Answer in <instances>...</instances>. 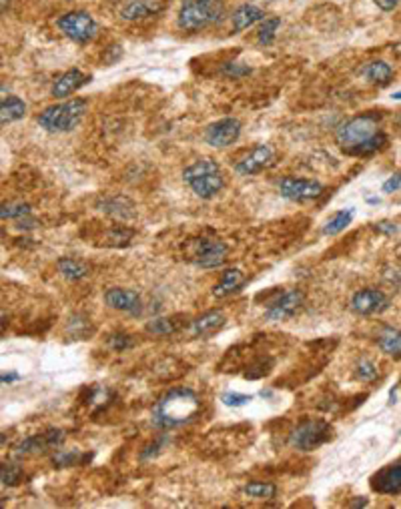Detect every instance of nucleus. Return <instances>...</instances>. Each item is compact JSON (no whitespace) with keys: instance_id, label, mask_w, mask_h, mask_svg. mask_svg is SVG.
Instances as JSON below:
<instances>
[{"instance_id":"nucleus-9","label":"nucleus","mask_w":401,"mask_h":509,"mask_svg":"<svg viewBox=\"0 0 401 509\" xmlns=\"http://www.w3.org/2000/svg\"><path fill=\"white\" fill-rule=\"evenodd\" d=\"M241 137V123L237 119H221L217 123L209 124L207 131H205V140L207 145H211L215 149H225L231 147L233 143H237V138Z\"/></svg>"},{"instance_id":"nucleus-14","label":"nucleus","mask_w":401,"mask_h":509,"mask_svg":"<svg viewBox=\"0 0 401 509\" xmlns=\"http://www.w3.org/2000/svg\"><path fill=\"white\" fill-rule=\"evenodd\" d=\"M64 433L61 429H49L44 433L32 435L25 439L20 445H18V455H32V453H40V451H47V449H56L63 445Z\"/></svg>"},{"instance_id":"nucleus-22","label":"nucleus","mask_w":401,"mask_h":509,"mask_svg":"<svg viewBox=\"0 0 401 509\" xmlns=\"http://www.w3.org/2000/svg\"><path fill=\"white\" fill-rule=\"evenodd\" d=\"M157 11H161V4H157V2H150V0H131L128 4L123 6L121 16H123L125 20H138V18H145V16L155 14Z\"/></svg>"},{"instance_id":"nucleus-3","label":"nucleus","mask_w":401,"mask_h":509,"mask_svg":"<svg viewBox=\"0 0 401 509\" xmlns=\"http://www.w3.org/2000/svg\"><path fill=\"white\" fill-rule=\"evenodd\" d=\"M225 13L223 0H183L179 11V28L187 32H199L221 20Z\"/></svg>"},{"instance_id":"nucleus-30","label":"nucleus","mask_w":401,"mask_h":509,"mask_svg":"<svg viewBox=\"0 0 401 509\" xmlns=\"http://www.w3.org/2000/svg\"><path fill=\"white\" fill-rule=\"evenodd\" d=\"M90 460L87 453H78V451H61L52 457V463L56 467H66V465H83L85 461Z\"/></svg>"},{"instance_id":"nucleus-12","label":"nucleus","mask_w":401,"mask_h":509,"mask_svg":"<svg viewBox=\"0 0 401 509\" xmlns=\"http://www.w3.org/2000/svg\"><path fill=\"white\" fill-rule=\"evenodd\" d=\"M388 305L389 299L377 289H361L351 297V309L355 311L357 315H364V317L381 313V311L388 309Z\"/></svg>"},{"instance_id":"nucleus-8","label":"nucleus","mask_w":401,"mask_h":509,"mask_svg":"<svg viewBox=\"0 0 401 509\" xmlns=\"http://www.w3.org/2000/svg\"><path fill=\"white\" fill-rule=\"evenodd\" d=\"M227 245L217 239H197L193 243V263L200 269H217L227 261Z\"/></svg>"},{"instance_id":"nucleus-34","label":"nucleus","mask_w":401,"mask_h":509,"mask_svg":"<svg viewBox=\"0 0 401 509\" xmlns=\"http://www.w3.org/2000/svg\"><path fill=\"white\" fill-rule=\"evenodd\" d=\"M133 345H135V341L131 339V335H126V333H114V335H111V339H109V347L116 351V353H123V351L131 349Z\"/></svg>"},{"instance_id":"nucleus-39","label":"nucleus","mask_w":401,"mask_h":509,"mask_svg":"<svg viewBox=\"0 0 401 509\" xmlns=\"http://www.w3.org/2000/svg\"><path fill=\"white\" fill-rule=\"evenodd\" d=\"M376 229L379 233H395V231H397V227L393 223H379L376 224Z\"/></svg>"},{"instance_id":"nucleus-2","label":"nucleus","mask_w":401,"mask_h":509,"mask_svg":"<svg viewBox=\"0 0 401 509\" xmlns=\"http://www.w3.org/2000/svg\"><path fill=\"white\" fill-rule=\"evenodd\" d=\"M200 409V399L191 389H171L152 407V423L159 429H176L191 423Z\"/></svg>"},{"instance_id":"nucleus-36","label":"nucleus","mask_w":401,"mask_h":509,"mask_svg":"<svg viewBox=\"0 0 401 509\" xmlns=\"http://www.w3.org/2000/svg\"><path fill=\"white\" fill-rule=\"evenodd\" d=\"M249 66H241L237 62H229V64H225V68H223V75L229 76V78H241V76L249 75Z\"/></svg>"},{"instance_id":"nucleus-18","label":"nucleus","mask_w":401,"mask_h":509,"mask_svg":"<svg viewBox=\"0 0 401 509\" xmlns=\"http://www.w3.org/2000/svg\"><path fill=\"white\" fill-rule=\"evenodd\" d=\"M227 323L223 311H207L193 321V333L197 337H211L221 331Z\"/></svg>"},{"instance_id":"nucleus-10","label":"nucleus","mask_w":401,"mask_h":509,"mask_svg":"<svg viewBox=\"0 0 401 509\" xmlns=\"http://www.w3.org/2000/svg\"><path fill=\"white\" fill-rule=\"evenodd\" d=\"M279 191L281 195L289 200H297V203H303V200H311L321 197L323 193V185L319 181H311V179H295V176H287L281 181L279 185Z\"/></svg>"},{"instance_id":"nucleus-37","label":"nucleus","mask_w":401,"mask_h":509,"mask_svg":"<svg viewBox=\"0 0 401 509\" xmlns=\"http://www.w3.org/2000/svg\"><path fill=\"white\" fill-rule=\"evenodd\" d=\"M400 186H401V173L395 174V176H391V179H388V181L383 183V186H381V191H383V193H393V191H397Z\"/></svg>"},{"instance_id":"nucleus-5","label":"nucleus","mask_w":401,"mask_h":509,"mask_svg":"<svg viewBox=\"0 0 401 509\" xmlns=\"http://www.w3.org/2000/svg\"><path fill=\"white\" fill-rule=\"evenodd\" d=\"M87 100L73 99L52 104L38 114V124L49 133H68L76 128L87 112Z\"/></svg>"},{"instance_id":"nucleus-21","label":"nucleus","mask_w":401,"mask_h":509,"mask_svg":"<svg viewBox=\"0 0 401 509\" xmlns=\"http://www.w3.org/2000/svg\"><path fill=\"white\" fill-rule=\"evenodd\" d=\"M25 112V100L14 97V95H4V97H2V102H0V121H2V124L14 123V121L23 119Z\"/></svg>"},{"instance_id":"nucleus-15","label":"nucleus","mask_w":401,"mask_h":509,"mask_svg":"<svg viewBox=\"0 0 401 509\" xmlns=\"http://www.w3.org/2000/svg\"><path fill=\"white\" fill-rule=\"evenodd\" d=\"M371 487L373 491L381 496H397L401 493V463H393L371 477Z\"/></svg>"},{"instance_id":"nucleus-11","label":"nucleus","mask_w":401,"mask_h":509,"mask_svg":"<svg viewBox=\"0 0 401 509\" xmlns=\"http://www.w3.org/2000/svg\"><path fill=\"white\" fill-rule=\"evenodd\" d=\"M273 161H275V152H273V149H271L269 145H259V147H255L253 150H249L243 159H239L237 164H235V171H237L239 174L249 176V174L261 173L263 169L271 167Z\"/></svg>"},{"instance_id":"nucleus-29","label":"nucleus","mask_w":401,"mask_h":509,"mask_svg":"<svg viewBox=\"0 0 401 509\" xmlns=\"http://www.w3.org/2000/svg\"><path fill=\"white\" fill-rule=\"evenodd\" d=\"M279 26H281V18H277V16L265 18V23L261 25V28H259V32H257V42H259L261 47H269V44L275 40V32Z\"/></svg>"},{"instance_id":"nucleus-13","label":"nucleus","mask_w":401,"mask_h":509,"mask_svg":"<svg viewBox=\"0 0 401 509\" xmlns=\"http://www.w3.org/2000/svg\"><path fill=\"white\" fill-rule=\"evenodd\" d=\"M301 305H303V293L293 289V291L283 293L277 301H273L265 311V317L269 321H285L301 309Z\"/></svg>"},{"instance_id":"nucleus-17","label":"nucleus","mask_w":401,"mask_h":509,"mask_svg":"<svg viewBox=\"0 0 401 509\" xmlns=\"http://www.w3.org/2000/svg\"><path fill=\"white\" fill-rule=\"evenodd\" d=\"M88 80H90V76L80 73L78 68H71V71L63 73V75L52 83V97H56V99L71 97L78 88L85 87Z\"/></svg>"},{"instance_id":"nucleus-41","label":"nucleus","mask_w":401,"mask_h":509,"mask_svg":"<svg viewBox=\"0 0 401 509\" xmlns=\"http://www.w3.org/2000/svg\"><path fill=\"white\" fill-rule=\"evenodd\" d=\"M365 505H367V499H355L349 503V508H365Z\"/></svg>"},{"instance_id":"nucleus-40","label":"nucleus","mask_w":401,"mask_h":509,"mask_svg":"<svg viewBox=\"0 0 401 509\" xmlns=\"http://www.w3.org/2000/svg\"><path fill=\"white\" fill-rule=\"evenodd\" d=\"M20 375L18 373H4L2 375V383H13V381H18Z\"/></svg>"},{"instance_id":"nucleus-27","label":"nucleus","mask_w":401,"mask_h":509,"mask_svg":"<svg viewBox=\"0 0 401 509\" xmlns=\"http://www.w3.org/2000/svg\"><path fill=\"white\" fill-rule=\"evenodd\" d=\"M243 493L253 499H273L277 496V487L265 481H251L243 487Z\"/></svg>"},{"instance_id":"nucleus-23","label":"nucleus","mask_w":401,"mask_h":509,"mask_svg":"<svg viewBox=\"0 0 401 509\" xmlns=\"http://www.w3.org/2000/svg\"><path fill=\"white\" fill-rule=\"evenodd\" d=\"M243 283H245V275L241 273L239 269H229V271L223 273L221 283L213 289V295L219 299L229 297L231 293L239 291V289L243 287Z\"/></svg>"},{"instance_id":"nucleus-6","label":"nucleus","mask_w":401,"mask_h":509,"mask_svg":"<svg viewBox=\"0 0 401 509\" xmlns=\"http://www.w3.org/2000/svg\"><path fill=\"white\" fill-rule=\"evenodd\" d=\"M331 439V425L323 419H307L291 433V445L299 451H313Z\"/></svg>"},{"instance_id":"nucleus-4","label":"nucleus","mask_w":401,"mask_h":509,"mask_svg":"<svg viewBox=\"0 0 401 509\" xmlns=\"http://www.w3.org/2000/svg\"><path fill=\"white\" fill-rule=\"evenodd\" d=\"M183 179L191 186V191L200 199H213L225 186V179H223L219 164L211 159H199L193 162L191 167L185 169Z\"/></svg>"},{"instance_id":"nucleus-32","label":"nucleus","mask_w":401,"mask_h":509,"mask_svg":"<svg viewBox=\"0 0 401 509\" xmlns=\"http://www.w3.org/2000/svg\"><path fill=\"white\" fill-rule=\"evenodd\" d=\"M30 215V207L25 203H8L2 205V219H23Z\"/></svg>"},{"instance_id":"nucleus-35","label":"nucleus","mask_w":401,"mask_h":509,"mask_svg":"<svg viewBox=\"0 0 401 509\" xmlns=\"http://www.w3.org/2000/svg\"><path fill=\"white\" fill-rule=\"evenodd\" d=\"M251 395H243V393H233V391H227L221 395V401L225 403L227 407H243L251 401Z\"/></svg>"},{"instance_id":"nucleus-25","label":"nucleus","mask_w":401,"mask_h":509,"mask_svg":"<svg viewBox=\"0 0 401 509\" xmlns=\"http://www.w3.org/2000/svg\"><path fill=\"white\" fill-rule=\"evenodd\" d=\"M361 75L373 85H388L389 80L393 78V68L385 61H373L365 66Z\"/></svg>"},{"instance_id":"nucleus-16","label":"nucleus","mask_w":401,"mask_h":509,"mask_svg":"<svg viewBox=\"0 0 401 509\" xmlns=\"http://www.w3.org/2000/svg\"><path fill=\"white\" fill-rule=\"evenodd\" d=\"M104 303L111 309L123 311L128 315H137L140 311V297L138 293L131 291V289H121V287H113L104 293Z\"/></svg>"},{"instance_id":"nucleus-28","label":"nucleus","mask_w":401,"mask_h":509,"mask_svg":"<svg viewBox=\"0 0 401 509\" xmlns=\"http://www.w3.org/2000/svg\"><path fill=\"white\" fill-rule=\"evenodd\" d=\"M179 331V325L175 323V319H169V317H159V319H152L150 323H147V333L157 337H167L173 335Z\"/></svg>"},{"instance_id":"nucleus-7","label":"nucleus","mask_w":401,"mask_h":509,"mask_svg":"<svg viewBox=\"0 0 401 509\" xmlns=\"http://www.w3.org/2000/svg\"><path fill=\"white\" fill-rule=\"evenodd\" d=\"M59 28L63 30L64 37L75 40L78 44H87L92 38L97 37L99 26L95 23V18L88 13L75 11V13H66L59 18Z\"/></svg>"},{"instance_id":"nucleus-26","label":"nucleus","mask_w":401,"mask_h":509,"mask_svg":"<svg viewBox=\"0 0 401 509\" xmlns=\"http://www.w3.org/2000/svg\"><path fill=\"white\" fill-rule=\"evenodd\" d=\"M351 221H353V209H345V211L335 212V215L327 221L323 233L329 236L339 235L341 231H345V227H347Z\"/></svg>"},{"instance_id":"nucleus-19","label":"nucleus","mask_w":401,"mask_h":509,"mask_svg":"<svg viewBox=\"0 0 401 509\" xmlns=\"http://www.w3.org/2000/svg\"><path fill=\"white\" fill-rule=\"evenodd\" d=\"M263 11L255 4H243L239 6L237 11L233 13V30L235 32H243L247 30L249 26H253L255 23L263 20Z\"/></svg>"},{"instance_id":"nucleus-33","label":"nucleus","mask_w":401,"mask_h":509,"mask_svg":"<svg viewBox=\"0 0 401 509\" xmlns=\"http://www.w3.org/2000/svg\"><path fill=\"white\" fill-rule=\"evenodd\" d=\"M355 377L361 379V381H373L377 377V367L373 361L361 359L355 365Z\"/></svg>"},{"instance_id":"nucleus-20","label":"nucleus","mask_w":401,"mask_h":509,"mask_svg":"<svg viewBox=\"0 0 401 509\" xmlns=\"http://www.w3.org/2000/svg\"><path fill=\"white\" fill-rule=\"evenodd\" d=\"M377 345L379 349L393 357V359H401V331L395 327H383L377 335Z\"/></svg>"},{"instance_id":"nucleus-1","label":"nucleus","mask_w":401,"mask_h":509,"mask_svg":"<svg viewBox=\"0 0 401 509\" xmlns=\"http://www.w3.org/2000/svg\"><path fill=\"white\" fill-rule=\"evenodd\" d=\"M337 145L353 157H367L388 145V137L379 131V116L373 112L359 114L337 128Z\"/></svg>"},{"instance_id":"nucleus-42","label":"nucleus","mask_w":401,"mask_h":509,"mask_svg":"<svg viewBox=\"0 0 401 509\" xmlns=\"http://www.w3.org/2000/svg\"><path fill=\"white\" fill-rule=\"evenodd\" d=\"M391 99L401 100V90H400V92H393V95H391Z\"/></svg>"},{"instance_id":"nucleus-31","label":"nucleus","mask_w":401,"mask_h":509,"mask_svg":"<svg viewBox=\"0 0 401 509\" xmlns=\"http://www.w3.org/2000/svg\"><path fill=\"white\" fill-rule=\"evenodd\" d=\"M23 477H25V472H23L20 465H16V463H4L2 465V472H0L2 485H8V487L18 485L23 481Z\"/></svg>"},{"instance_id":"nucleus-24","label":"nucleus","mask_w":401,"mask_h":509,"mask_svg":"<svg viewBox=\"0 0 401 509\" xmlns=\"http://www.w3.org/2000/svg\"><path fill=\"white\" fill-rule=\"evenodd\" d=\"M56 267H59V273L63 275L64 279H68V281H80V279H87L88 275H90L88 265H85L83 261H76L73 257L59 259Z\"/></svg>"},{"instance_id":"nucleus-38","label":"nucleus","mask_w":401,"mask_h":509,"mask_svg":"<svg viewBox=\"0 0 401 509\" xmlns=\"http://www.w3.org/2000/svg\"><path fill=\"white\" fill-rule=\"evenodd\" d=\"M377 6L381 8V11H393L397 4H400L401 0H373Z\"/></svg>"}]
</instances>
